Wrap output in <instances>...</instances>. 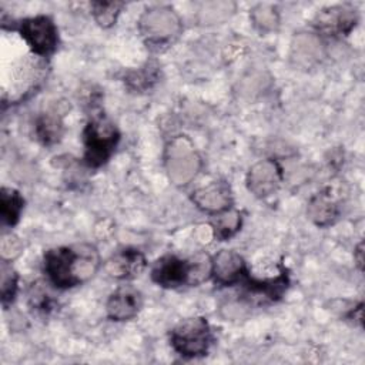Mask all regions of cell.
<instances>
[{
  "label": "cell",
  "mask_w": 365,
  "mask_h": 365,
  "mask_svg": "<svg viewBox=\"0 0 365 365\" xmlns=\"http://www.w3.org/2000/svg\"><path fill=\"white\" fill-rule=\"evenodd\" d=\"M100 255L91 244H76L51 248L44 254V271L58 288H71L94 277Z\"/></svg>",
  "instance_id": "obj_1"
},
{
  "label": "cell",
  "mask_w": 365,
  "mask_h": 365,
  "mask_svg": "<svg viewBox=\"0 0 365 365\" xmlns=\"http://www.w3.org/2000/svg\"><path fill=\"white\" fill-rule=\"evenodd\" d=\"M138 30L150 47L160 50L178 38L182 31V23L173 7L154 6L140 16Z\"/></svg>",
  "instance_id": "obj_2"
},
{
  "label": "cell",
  "mask_w": 365,
  "mask_h": 365,
  "mask_svg": "<svg viewBox=\"0 0 365 365\" xmlns=\"http://www.w3.org/2000/svg\"><path fill=\"white\" fill-rule=\"evenodd\" d=\"M164 165L173 184L185 185L200 173L202 163L192 143L187 137L178 135L165 145Z\"/></svg>",
  "instance_id": "obj_3"
},
{
  "label": "cell",
  "mask_w": 365,
  "mask_h": 365,
  "mask_svg": "<svg viewBox=\"0 0 365 365\" xmlns=\"http://www.w3.org/2000/svg\"><path fill=\"white\" fill-rule=\"evenodd\" d=\"M84 138V160L90 167H100L114 151L120 134L115 125L104 115H94L83 131Z\"/></svg>",
  "instance_id": "obj_4"
},
{
  "label": "cell",
  "mask_w": 365,
  "mask_h": 365,
  "mask_svg": "<svg viewBox=\"0 0 365 365\" xmlns=\"http://www.w3.org/2000/svg\"><path fill=\"white\" fill-rule=\"evenodd\" d=\"M173 348L182 356L195 358L207 354L212 334L205 318L192 317L181 321L170 334Z\"/></svg>",
  "instance_id": "obj_5"
},
{
  "label": "cell",
  "mask_w": 365,
  "mask_h": 365,
  "mask_svg": "<svg viewBox=\"0 0 365 365\" xmlns=\"http://www.w3.org/2000/svg\"><path fill=\"white\" fill-rule=\"evenodd\" d=\"M19 33L31 53L43 58L50 56L58 43L56 24L47 16H34L21 20L19 23Z\"/></svg>",
  "instance_id": "obj_6"
},
{
  "label": "cell",
  "mask_w": 365,
  "mask_h": 365,
  "mask_svg": "<svg viewBox=\"0 0 365 365\" xmlns=\"http://www.w3.org/2000/svg\"><path fill=\"white\" fill-rule=\"evenodd\" d=\"M282 182V170L279 164L272 160H261L255 163L247 174V187L258 198L272 195Z\"/></svg>",
  "instance_id": "obj_7"
},
{
  "label": "cell",
  "mask_w": 365,
  "mask_h": 365,
  "mask_svg": "<svg viewBox=\"0 0 365 365\" xmlns=\"http://www.w3.org/2000/svg\"><path fill=\"white\" fill-rule=\"evenodd\" d=\"M356 10L349 6H332L322 9L315 20V27L328 36L348 34L356 24Z\"/></svg>",
  "instance_id": "obj_8"
},
{
  "label": "cell",
  "mask_w": 365,
  "mask_h": 365,
  "mask_svg": "<svg viewBox=\"0 0 365 365\" xmlns=\"http://www.w3.org/2000/svg\"><path fill=\"white\" fill-rule=\"evenodd\" d=\"M211 275L220 285H234L247 278V267L240 254L222 250L211 259Z\"/></svg>",
  "instance_id": "obj_9"
},
{
  "label": "cell",
  "mask_w": 365,
  "mask_h": 365,
  "mask_svg": "<svg viewBox=\"0 0 365 365\" xmlns=\"http://www.w3.org/2000/svg\"><path fill=\"white\" fill-rule=\"evenodd\" d=\"M143 305V295L131 285L117 288L107 299V315L114 321H127L134 318Z\"/></svg>",
  "instance_id": "obj_10"
},
{
  "label": "cell",
  "mask_w": 365,
  "mask_h": 365,
  "mask_svg": "<svg viewBox=\"0 0 365 365\" xmlns=\"http://www.w3.org/2000/svg\"><path fill=\"white\" fill-rule=\"evenodd\" d=\"M151 278L164 288H177L182 284H188V259H181L175 255H164L154 262Z\"/></svg>",
  "instance_id": "obj_11"
},
{
  "label": "cell",
  "mask_w": 365,
  "mask_h": 365,
  "mask_svg": "<svg viewBox=\"0 0 365 365\" xmlns=\"http://www.w3.org/2000/svg\"><path fill=\"white\" fill-rule=\"evenodd\" d=\"M325 54L321 38L314 33H298L291 43V61L295 67L308 70L318 64Z\"/></svg>",
  "instance_id": "obj_12"
},
{
  "label": "cell",
  "mask_w": 365,
  "mask_h": 365,
  "mask_svg": "<svg viewBox=\"0 0 365 365\" xmlns=\"http://www.w3.org/2000/svg\"><path fill=\"white\" fill-rule=\"evenodd\" d=\"M191 198L200 210L212 214L222 212L232 204L231 188L225 181H212L208 185L200 187L192 192Z\"/></svg>",
  "instance_id": "obj_13"
},
{
  "label": "cell",
  "mask_w": 365,
  "mask_h": 365,
  "mask_svg": "<svg viewBox=\"0 0 365 365\" xmlns=\"http://www.w3.org/2000/svg\"><path fill=\"white\" fill-rule=\"evenodd\" d=\"M144 268L145 258L135 248L120 250L118 252L113 254L106 262V271L108 272V275L118 279L134 278L140 275Z\"/></svg>",
  "instance_id": "obj_14"
},
{
  "label": "cell",
  "mask_w": 365,
  "mask_h": 365,
  "mask_svg": "<svg viewBox=\"0 0 365 365\" xmlns=\"http://www.w3.org/2000/svg\"><path fill=\"white\" fill-rule=\"evenodd\" d=\"M307 214L314 224L327 227L336 220L338 207L328 192H318L309 200Z\"/></svg>",
  "instance_id": "obj_15"
},
{
  "label": "cell",
  "mask_w": 365,
  "mask_h": 365,
  "mask_svg": "<svg viewBox=\"0 0 365 365\" xmlns=\"http://www.w3.org/2000/svg\"><path fill=\"white\" fill-rule=\"evenodd\" d=\"M36 134L37 138L46 145L57 143L63 135L61 115L57 111H48L41 114L36 123Z\"/></svg>",
  "instance_id": "obj_16"
},
{
  "label": "cell",
  "mask_w": 365,
  "mask_h": 365,
  "mask_svg": "<svg viewBox=\"0 0 365 365\" xmlns=\"http://www.w3.org/2000/svg\"><path fill=\"white\" fill-rule=\"evenodd\" d=\"M23 198L14 188L3 187L0 191V214L1 220L7 225H14L19 221L23 210Z\"/></svg>",
  "instance_id": "obj_17"
},
{
  "label": "cell",
  "mask_w": 365,
  "mask_h": 365,
  "mask_svg": "<svg viewBox=\"0 0 365 365\" xmlns=\"http://www.w3.org/2000/svg\"><path fill=\"white\" fill-rule=\"evenodd\" d=\"M235 4L231 1H208L198 10V20L202 24H220L231 17Z\"/></svg>",
  "instance_id": "obj_18"
},
{
  "label": "cell",
  "mask_w": 365,
  "mask_h": 365,
  "mask_svg": "<svg viewBox=\"0 0 365 365\" xmlns=\"http://www.w3.org/2000/svg\"><path fill=\"white\" fill-rule=\"evenodd\" d=\"M241 222H242L241 214L235 210L228 208L222 212H218L212 222L214 237H217L221 241L231 238L241 228Z\"/></svg>",
  "instance_id": "obj_19"
},
{
  "label": "cell",
  "mask_w": 365,
  "mask_h": 365,
  "mask_svg": "<svg viewBox=\"0 0 365 365\" xmlns=\"http://www.w3.org/2000/svg\"><path fill=\"white\" fill-rule=\"evenodd\" d=\"M251 21L257 30L261 33L274 31L279 26V14L275 6L258 4L251 10Z\"/></svg>",
  "instance_id": "obj_20"
},
{
  "label": "cell",
  "mask_w": 365,
  "mask_h": 365,
  "mask_svg": "<svg viewBox=\"0 0 365 365\" xmlns=\"http://www.w3.org/2000/svg\"><path fill=\"white\" fill-rule=\"evenodd\" d=\"M123 7L124 3L121 1H94L91 3V13L98 26L111 27L115 23Z\"/></svg>",
  "instance_id": "obj_21"
},
{
  "label": "cell",
  "mask_w": 365,
  "mask_h": 365,
  "mask_svg": "<svg viewBox=\"0 0 365 365\" xmlns=\"http://www.w3.org/2000/svg\"><path fill=\"white\" fill-rule=\"evenodd\" d=\"M211 277V258L207 254H197L188 259V284L198 285Z\"/></svg>",
  "instance_id": "obj_22"
},
{
  "label": "cell",
  "mask_w": 365,
  "mask_h": 365,
  "mask_svg": "<svg viewBox=\"0 0 365 365\" xmlns=\"http://www.w3.org/2000/svg\"><path fill=\"white\" fill-rule=\"evenodd\" d=\"M157 78H158L157 67L147 64L145 67H143L137 71H131L127 76L125 81L133 90H144V88H148L153 83H155Z\"/></svg>",
  "instance_id": "obj_23"
},
{
  "label": "cell",
  "mask_w": 365,
  "mask_h": 365,
  "mask_svg": "<svg viewBox=\"0 0 365 365\" xmlns=\"http://www.w3.org/2000/svg\"><path fill=\"white\" fill-rule=\"evenodd\" d=\"M1 302L7 307L9 302L13 301L17 291V274L7 264V261L1 262Z\"/></svg>",
  "instance_id": "obj_24"
},
{
  "label": "cell",
  "mask_w": 365,
  "mask_h": 365,
  "mask_svg": "<svg viewBox=\"0 0 365 365\" xmlns=\"http://www.w3.org/2000/svg\"><path fill=\"white\" fill-rule=\"evenodd\" d=\"M21 251H23V244L14 234L11 232L3 234L0 241V254L3 261H11L17 258Z\"/></svg>",
  "instance_id": "obj_25"
},
{
  "label": "cell",
  "mask_w": 365,
  "mask_h": 365,
  "mask_svg": "<svg viewBox=\"0 0 365 365\" xmlns=\"http://www.w3.org/2000/svg\"><path fill=\"white\" fill-rule=\"evenodd\" d=\"M30 305L38 311H47L51 307V299L43 288H33L30 294Z\"/></svg>",
  "instance_id": "obj_26"
},
{
  "label": "cell",
  "mask_w": 365,
  "mask_h": 365,
  "mask_svg": "<svg viewBox=\"0 0 365 365\" xmlns=\"http://www.w3.org/2000/svg\"><path fill=\"white\" fill-rule=\"evenodd\" d=\"M197 238L200 242L207 244L214 238V230L212 225H200L197 228Z\"/></svg>",
  "instance_id": "obj_27"
},
{
  "label": "cell",
  "mask_w": 365,
  "mask_h": 365,
  "mask_svg": "<svg viewBox=\"0 0 365 365\" xmlns=\"http://www.w3.org/2000/svg\"><path fill=\"white\" fill-rule=\"evenodd\" d=\"M354 257L356 259V264H358L359 269L362 271V265H364V242L362 241L358 244L356 250L354 251Z\"/></svg>",
  "instance_id": "obj_28"
}]
</instances>
